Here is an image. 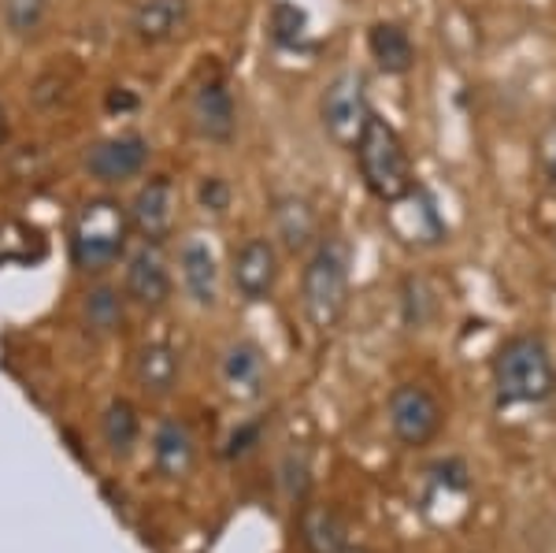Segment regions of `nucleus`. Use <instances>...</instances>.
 <instances>
[{
	"instance_id": "1",
	"label": "nucleus",
	"mask_w": 556,
	"mask_h": 553,
	"mask_svg": "<svg viewBox=\"0 0 556 553\" xmlns=\"http://www.w3.org/2000/svg\"><path fill=\"white\" fill-rule=\"evenodd\" d=\"M490 379L501 409L549 401L556 394V361L549 342L534 331L505 338L490 361Z\"/></svg>"
},
{
	"instance_id": "2",
	"label": "nucleus",
	"mask_w": 556,
	"mask_h": 553,
	"mask_svg": "<svg viewBox=\"0 0 556 553\" xmlns=\"http://www.w3.org/2000/svg\"><path fill=\"white\" fill-rule=\"evenodd\" d=\"M356 172H361L364 190L379 204H393L416 190V164L393 123H386L379 112L367 115L361 138L353 146Z\"/></svg>"
},
{
	"instance_id": "3",
	"label": "nucleus",
	"mask_w": 556,
	"mask_h": 553,
	"mask_svg": "<svg viewBox=\"0 0 556 553\" xmlns=\"http://www.w3.org/2000/svg\"><path fill=\"white\" fill-rule=\"evenodd\" d=\"M349 282H353V249L342 235L319 238L301 272V305L316 331H330L342 324L349 309Z\"/></svg>"
},
{
	"instance_id": "4",
	"label": "nucleus",
	"mask_w": 556,
	"mask_h": 553,
	"mask_svg": "<svg viewBox=\"0 0 556 553\" xmlns=\"http://www.w3.org/2000/svg\"><path fill=\"white\" fill-rule=\"evenodd\" d=\"M130 216L115 198H93L71 223V261L78 272H108L127 253Z\"/></svg>"
},
{
	"instance_id": "5",
	"label": "nucleus",
	"mask_w": 556,
	"mask_h": 553,
	"mask_svg": "<svg viewBox=\"0 0 556 553\" xmlns=\"http://www.w3.org/2000/svg\"><path fill=\"white\" fill-rule=\"evenodd\" d=\"M367 115H371V101H367L364 71H353V67L338 71V75L330 78V86L323 89V101H319L323 134H327L338 149H353Z\"/></svg>"
},
{
	"instance_id": "6",
	"label": "nucleus",
	"mask_w": 556,
	"mask_h": 553,
	"mask_svg": "<svg viewBox=\"0 0 556 553\" xmlns=\"http://www.w3.org/2000/svg\"><path fill=\"white\" fill-rule=\"evenodd\" d=\"M386 416H390V431L393 439L408 450H424L442 435L445 424V409L438 394L424 382H401L393 387L390 401H386Z\"/></svg>"
},
{
	"instance_id": "7",
	"label": "nucleus",
	"mask_w": 556,
	"mask_h": 553,
	"mask_svg": "<svg viewBox=\"0 0 556 553\" xmlns=\"http://www.w3.org/2000/svg\"><path fill=\"white\" fill-rule=\"evenodd\" d=\"M190 120L204 141H215V146H230V141H235L238 104H235V93H230L227 78H223L219 71H215V75H204L201 83L193 86Z\"/></svg>"
},
{
	"instance_id": "8",
	"label": "nucleus",
	"mask_w": 556,
	"mask_h": 553,
	"mask_svg": "<svg viewBox=\"0 0 556 553\" xmlns=\"http://www.w3.org/2000/svg\"><path fill=\"white\" fill-rule=\"evenodd\" d=\"M386 219H390V230L412 249H434L450 238V223L438 212V201L430 198L424 186L408 193V198L386 204Z\"/></svg>"
},
{
	"instance_id": "9",
	"label": "nucleus",
	"mask_w": 556,
	"mask_h": 553,
	"mask_svg": "<svg viewBox=\"0 0 556 553\" xmlns=\"http://www.w3.org/2000/svg\"><path fill=\"white\" fill-rule=\"evenodd\" d=\"M130 227L146 246H160L172 238L178 219V186L167 175H152L130 201Z\"/></svg>"
},
{
	"instance_id": "10",
	"label": "nucleus",
	"mask_w": 556,
	"mask_h": 553,
	"mask_svg": "<svg viewBox=\"0 0 556 553\" xmlns=\"http://www.w3.org/2000/svg\"><path fill=\"white\" fill-rule=\"evenodd\" d=\"M149 164V141L141 134H115V138H101L86 149L83 167L89 178L97 183H127V178H138Z\"/></svg>"
},
{
	"instance_id": "11",
	"label": "nucleus",
	"mask_w": 556,
	"mask_h": 553,
	"mask_svg": "<svg viewBox=\"0 0 556 553\" xmlns=\"http://www.w3.org/2000/svg\"><path fill=\"white\" fill-rule=\"evenodd\" d=\"M278 275H282V264H278V249L267 242V238H245L235 249V261H230V279H235V290L245 301H267L278 287Z\"/></svg>"
},
{
	"instance_id": "12",
	"label": "nucleus",
	"mask_w": 556,
	"mask_h": 553,
	"mask_svg": "<svg viewBox=\"0 0 556 553\" xmlns=\"http://www.w3.org/2000/svg\"><path fill=\"white\" fill-rule=\"evenodd\" d=\"M127 298L141 309H164L172 301V275L156 246H141L127 261Z\"/></svg>"
},
{
	"instance_id": "13",
	"label": "nucleus",
	"mask_w": 556,
	"mask_h": 553,
	"mask_svg": "<svg viewBox=\"0 0 556 553\" xmlns=\"http://www.w3.org/2000/svg\"><path fill=\"white\" fill-rule=\"evenodd\" d=\"M190 26V0H141L130 15V30L141 45H167Z\"/></svg>"
},
{
	"instance_id": "14",
	"label": "nucleus",
	"mask_w": 556,
	"mask_h": 553,
	"mask_svg": "<svg viewBox=\"0 0 556 553\" xmlns=\"http://www.w3.org/2000/svg\"><path fill=\"white\" fill-rule=\"evenodd\" d=\"M264 382H267L264 350L256 342H245V338L227 345V353H223V387H227V394L238 401H256L264 394Z\"/></svg>"
},
{
	"instance_id": "15",
	"label": "nucleus",
	"mask_w": 556,
	"mask_h": 553,
	"mask_svg": "<svg viewBox=\"0 0 556 553\" xmlns=\"http://www.w3.org/2000/svg\"><path fill=\"white\" fill-rule=\"evenodd\" d=\"M178 272H182L186 293H190L201 309H212L215 301H219V264H215V253L208 249V242L190 238V242L178 249Z\"/></svg>"
},
{
	"instance_id": "16",
	"label": "nucleus",
	"mask_w": 556,
	"mask_h": 553,
	"mask_svg": "<svg viewBox=\"0 0 556 553\" xmlns=\"http://www.w3.org/2000/svg\"><path fill=\"white\" fill-rule=\"evenodd\" d=\"M367 52H371L375 67L382 71V75H408L412 67H416V41H412V34L405 30L401 23H375L371 30H367Z\"/></svg>"
},
{
	"instance_id": "17",
	"label": "nucleus",
	"mask_w": 556,
	"mask_h": 553,
	"mask_svg": "<svg viewBox=\"0 0 556 553\" xmlns=\"http://www.w3.org/2000/svg\"><path fill=\"white\" fill-rule=\"evenodd\" d=\"M271 216H275L278 238H282V246L290 249V253H304V249L316 242L319 216L308 198H301V193H282V198H275Z\"/></svg>"
},
{
	"instance_id": "18",
	"label": "nucleus",
	"mask_w": 556,
	"mask_h": 553,
	"mask_svg": "<svg viewBox=\"0 0 556 553\" xmlns=\"http://www.w3.org/2000/svg\"><path fill=\"white\" fill-rule=\"evenodd\" d=\"M152 461H156L160 476H167V479L190 476V468L197 461V442H193L190 427H186L182 420L160 424L156 439H152Z\"/></svg>"
},
{
	"instance_id": "19",
	"label": "nucleus",
	"mask_w": 556,
	"mask_h": 553,
	"mask_svg": "<svg viewBox=\"0 0 556 553\" xmlns=\"http://www.w3.org/2000/svg\"><path fill=\"white\" fill-rule=\"evenodd\" d=\"M134 379L152 398H164L178 382V353L167 342H149L134 356Z\"/></svg>"
},
{
	"instance_id": "20",
	"label": "nucleus",
	"mask_w": 556,
	"mask_h": 553,
	"mask_svg": "<svg viewBox=\"0 0 556 553\" xmlns=\"http://www.w3.org/2000/svg\"><path fill=\"white\" fill-rule=\"evenodd\" d=\"M301 542L308 553H342L349 546V528L342 516L327 510V505H304Z\"/></svg>"
},
{
	"instance_id": "21",
	"label": "nucleus",
	"mask_w": 556,
	"mask_h": 553,
	"mask_svg": "<svg viewBox=\"0 0 556 553\" xmlns=\"http://www.w3.org/2000/svg\"><path fill=\"white\" fill-rule=\"evenodd\" d=\"M267 30L278 49H301L308 38V12L293 0H275L271 15H267Z\"/></svg>"
},
{
	"instance_id": "22",
	"label": "nucleus",
	"mask_w": 556,
	"mask_h": 553,
	"mask_svg": "<svg viewBox=\"0 0 556 553\" xmlns=\"http://www.w3.org/2000/svg\"><path fill=\"white\" fill-rule=\"evenodd\" d=\"M101 431H104V442L112 453H130L134 450V442H138V413H134L130 401L119 398L104 409Z\"/></svg>"
},
{
	"instance_id": "23",
	"label": "nucleus",
	"mask_w": 556,
	"mask_h": 553,
	"mask_svg": "<svg viewBox=\"0 0 556 553\" xmlns=\"http://www.w3.org/2000/svg\"><path fill=\"white\" fill-rule=\"evenodd\" d=\"M127 319V309H123V298L119 290L112 287H97L86 293V324L93 327L97 335H112L123 327Z\"/></svg>"
},
{
	"instance_id": "24",
	"label": "nucleus",
	"mask_w": 556,
	"mask_h": 553,
	"mask_svg": "<svg viewBox=\"0 0 556 553\" xmlns=\"http://www.w3.org/2000/svg\"><path fill=\"white\" fill-rule=\"evenodd\" d=\"M401 312H405L408 327H427L438 316V293L430 290L427 279H416V275L405 279V287H401Z\"/></svg>"
},
{
	"instance_id": "25",
	"label": "nucleus",
	"mask_w": 556,
	"mask_h": 553,
	"mask_svg": "<svg viewBox=\"0 0 556 553\" xmlns=\"http://www.w3.org/2000/svg\"><path fill=\"white\" fill-rule=\"evenodd\" d=\"M45 12H49V0H4V23L12 34H34L45 23Z\"/></svg>"
},
{
	"instance_id": "26",
	"label": "nucleus",
	"mask_w": 556,
	"mask_h": 553,
	"mask_svg": "<svg viewBox=\"0 0 556 553\" xmlns=\"http://www.w3.org/2000/svg\"><path fill=\"white\" fill-rule=\"evenodd\" d=\"M230 201H235V190L223 175H204L201 186H197V204L212 216H227Z\"/></svg>"
},
{
	"instance_id": "27",
	"label": "nucleus",
	"mask_w": 556,
	"mask_h": 553,
	"mask_svg": "<svg viewBox=\"0 0 556 553\" xmlns=\"http://www.w3.org/2000/svg\"><path fill=\"white\" fill-rule=\"evenodd\" d=\"M282 483L293 502H301V498L308 494V465H304V457H298V453H290V457L282 461Z\"/></svg>"
},
{
	"instance_id": "28",
	"label": "nucleus",
	"mask_w": 556,
	"mask_h": 553,
	"mask_svg": "<svg viewBox=\"0 0 556 553\" xmlns=\"http://www.w3.org/2000/svg\"><path fill=\"white\" fill-rule=\"evenodd\" d=\"M260 431H264L260 424H241L227 442V457H245V453H253L260 442Z\"/></svg>"
},
{
	"instance_id": "29",
	"label": "nucleus",
	"mask_w": 556,
	"mask_h": 553,
	"mask_svg": "<svg viewBox=\"0 0 556 553\" xmlns=\"http://www.w3.org/2000/svg\"><path fill=\"white\" fill-rule=\"evenodd\" d=\"M538 160H542V172L549 183H556V127L542 138V149H538Z\"/></svg>"
},
{
	"instance_id": "30",
	"label": "nucleus",
	"mask_w": 556,
	"mask_h": 553,
	"mask_svg": "<svg viewBox=\"0 0 556 553\" xmlns=\"http://www.w3.org/2000/svg\"><path fill=\"white\" fill-rule=\"evenodd\" d=\"M8 141V112H4V104H0V146Z\"/></svg>"
},
{
	"instance_id": "31",
	"label": "nucleus",
	"mask_w": 556,
	"mask_h": 553,
	"mask_svg": "<svg viewBox=\"0 0 556 553\" xmlns=\"http://www.w3.org/2000/svg\"><path fill=\"white\" fill-rule=\"evenodd\" d=\"M342 553H364V550H361V546H353V542H349V546H345Z\"/></svg>"
}]
</instances>
